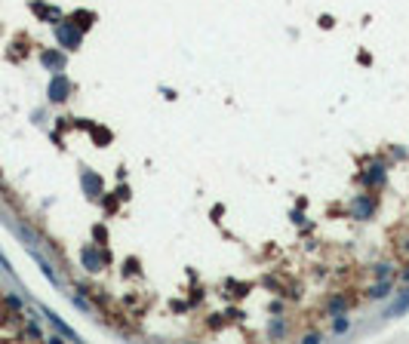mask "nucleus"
<instances>
[{
	"mask_svg": "<svg viewBox=\"0 0 409 344\" xmlns=\"http://www.w3.org/2000/svg\"><path fill=\"white\" fill-rule=\"evenodd\" d=\"M74 22H77V28H80V31H87V28L92 25V12H77V16H74Z\"/></svg>",
	"mask_w": 409,
	"mask_h": 344,
	"instance_id": "10",
	"label": "nucleus"
},
{
	"mask_svg": "<svg viewBox=\"0 0 409 344\" xmlns=\"http://www.w3.org/2000/svg\"><path fill=\"white\" fill-rule=\"evenodd\" d=\"M80 258H83V264H87V270H102V264H105V258L98 255L92 246L83 249V252H80Z\"/></svg>",
	"mask_w": 409,
	"mask_h": 344,
	"instance_id": "4",
	"label": "nucleus"
},
{
	"mask_svg": "<svg viewBox=\"0 0 409 344\" xmlns=\"http://www.w3.org/2000/svg\"><path fill=\"white\" fill-rule=\"evenodd\" d=\"M68 92H71V83L65 80V74H55L52 83H49V98H52V102H65Z\"/></svg>",
	"mask_w": 409,
	"mask_h": 344,
	"instance_id": "2",
	"label": "nucleus"
},
{
	"mask_svg": "<svg viewBox=\"0 0 409 344\" xmlns=\"http://www.w3.org/2000/svg\"><path fill=\"white\" fill-rule=\"evenodd\" d=\"M403 280H409V264H406V270H403Z\"/></svg>",
	"mask_w": 409,
	"mask_h": 344,
	"instance_id": "15",
	"label": "nucleus"
},
{
	"mask_svg": "<svg viewBox=\"0 0 409 344\" xmlns=\"http://www.w3.org/2000/svg\"><path fill=\"white\" fill-rule=\"evenodd\" d=\"M268 332H271V338H280V335L286 332V323H283V320H274L271 326H268Z\"/></svg>",
	"mask_w": 409,
	"mask_h": 344,
	"instance_id": "12",
	"label": "nucleus"
},
{
	"mask_svg": "<svg viewBox=\"0 0 409 344\" xmlns=\"http://www.w3.org/2000/svg\"><path fill=\"white\" fill-rule=\"evenodd\" d=\"M372 209H375V200H372V197L360 194V197L354 200V215H357V218H369Z\"/></svg>",
	"mask_w": 409,
	"mask_h": 344,
	"instance_id": "3",
	"label": "nucleus"
},
{
	"mask_svg": "<svg viewBox=\"0 0 409 344\" xmlns=\"http://www.w3.org/2000/svg\"><path fill=\"white\" fill-rule=\"evenodd\" d=\"M40 62H44L46 68H52V71H59V68L65 65V55H62V52H52V49H49V52H44V55H40Z\"/></svg>",
	"mask_w": 409,
	"mask_h": 344,
	"instance_id": "6",
	"label": "nucleus"
},
{
	"mask_svg": "<svg viewBox=\"0 0 409 344\" xmlns=\"http://www.w3.org/2000/svg\"><path fill=\"white\" fill-rule=\"evenodd\" d=\"M403 246H406V252H409V240H406V243H403Z\"/></svg>",
	"mask_w": 409,
	"mask_h": 344,
	"instance_id": "16",
	"label": "nucleus"
},
{
	"mask_svg": "<svg viewBox=\"0 0 409 344\" xmlns=\"http://www.w3.org/2000/svg\"><path fill=\"white\" fill-rule=\"evenodd\" d=\"M360 181H363V184H378V181H385V169H382V166H372L369 172H363V175H360Z\"/></svg>",
	"mask_w": 409,
	"mask_h": 344,
	"instance_id": "8",
	"label": "nucleus"
},
{
	"mask_svg": "<svg viewBox=\"0 0 409 344\" xmlns=\"http://www.w3.org/2000/svg\"><path fill=\"white\" fill-rule=\"evenodd\" d=\"M329 307H332V313H342V310H345V298H332Z\"/></svg>",
	"mask_w": 409,
	"mask_h": 344,
	"instance_id": "13",
	"label": "nucleus"
},
{
	"mask_svg": "<svg viewBox=\"0 0 409 344\" xmlns=\"http://www.w3.org/2000/svg\"><path fill=\"white\" fill-rule=\"evenodd\" d=\"M391 295V283H375L369 289V298H388Z\"/></svg>",
	"mask_w": 409,
	"mask_h": 344,
	"instance_id": "9",
	"label": "nucleus"
},
{
	"mask_svg": "<svg viewBox=\"0 0 409 344\" xmlns=\"http://www.w3.org/2000/svg\"><path fill=\"white\" fill-rule=\"evenodd\" d=\"M83 188H87L92 197H98L102 194V178H98L95 172H83Z\"/></svg>",
	"mask_w": 409,
	"mask_h": 344,
	"instance_id": "5",
	"label": "nucleus"
},
{
	"mask_svg": "<svg viewBox=\"0 0 409 344\" xmlns=\"http://www.w3.org/2000/svg\"><path fill=\"white\" fill-rule=\"evenodd\" d=\"M348 326H351V323L342 317V313H338V317L332 320V332H335V335H345V332H348Z\"/></svg>",
	"mask_w": 409,
	"mask_h": 344,
	"instance_id": "11",
	"label": "nucleus"
},
{
	"mask_svg": "<svg viewBox=\"0 0 409 344\" xmlns=\"http://www.w3.org/2000/svg\"><path fill=\"white\" fill-rule=\"evenodd\" d=\"M55 37H59V43H62V46H68V49H77V46H80V40H83V31H80L77 25L65 22V25H59V28H55Z\"/></svg>",
	"mask_w": 409,
	"mask_h": 344,
	"instance_id": "1",
	"label": "nucleus"
},
{
	"mask_svg": "<svg viewBox=\"0 0 409 344\" xmlns=\"http://www.w3.org/2000/svg\"><path fill=\"white\" fill-rule=\"evenodd\" d=\"M388 270H391L388 264H378V267H375V277H378V280H385V277H388Z\"/></svg>",
	"mask_w": 409,
	"mask_h": 344,
	"instance_id": "14",
	"label": "nucleus"
},
{
	"mask_svg": "<svg viewBox=\"0 0 409 344\" xmlns=\"http://www.w3.org/2000/svg\"><path fill=\"white\" fill-rule=\"evenodd\" d=\"M406 307H409V292H403V295H400L397 301H394V304H391V307L385 310V317H400V313H403Z\"/></svg>",
	"mask_w": 409,
	"mask_h": 344,
	"instance_id": "7",
	"label": "nucleus"
}]
</instances>
